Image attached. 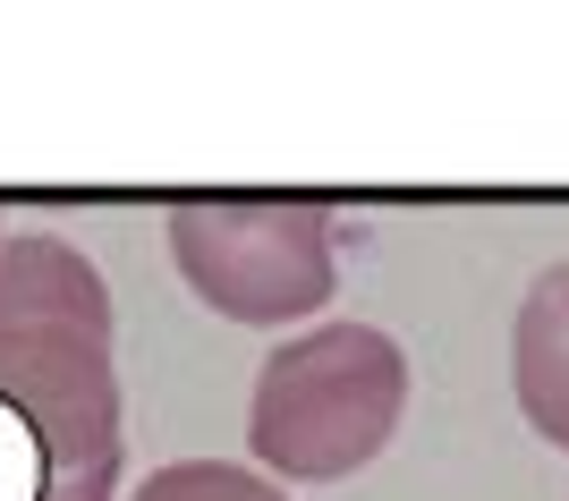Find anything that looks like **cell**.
<instances>
[{
  "instance_id": "1",
  "label": "cell",
  "mask_w": 569,
  "mask_h": 501,
  "mask_svg": "<svg viewBox=\"0 0 569 501\" xmlns=\"http://www.w3.org/2000/svg\"><path fill=\"white\" fill-rule=\"evenodd\" d=\"M0 408L43 459V501L119 493V365L111 281L51 230L0 239Z\"/></svg>"
},
{
  "instance_id": "2",
  "label": "cell",
  "mask_w": 569,
  "mask_h": 501,
  "mask_svg": "<svg viewBox=\"0 0 569 501\" xmlns=\"http://www.w3.org/2000/svg\"><path fill=\"white\" fill-rule=\"evenodd\" d=\"M408 417V358L375 323H323L281 340L247 400V451L263 477L340 484L400 433Z\"/></svg>"
},
{
  "instance_id": "3",
  "label": "cell",
  "mask_w": 569,
  "mask_h": 501,
  "mask_svg": "<svg viewBox=\"0 0 569 501\" xmlns=\"http://www.w3.org/2000/svg\"><path fill=\"white\" fill-rule=\"evenodd\" d=\"M179 281L247 332H289L332 298V204L323 196H188L170 204Z\"/></svg>"
},
{
  "instance_id": "4",
  "label": "cell",
  "mask_w": 569,
  "mask_h": 501,
  "mask_svg": "<svg viewBox=\"0 0 569 501\" xmlns=\"http://www.w3.org/2000/svg\"><path fill=\"white\" fill-rule=\"evenodd\" d=\"M510 391H519L527 425L552 451H569V263L536 272L510 314Z\"/></svg>"
},
{
  "instance_id": "5",
  "label": "cell",
  "mask_w": 569,
  "mask_h": 501,
  "mask_svg": "<svg viewBox=\"0 0 569 501\" xmlns=\"http://www.w3.org/2000/svg\"><path fill=\"white\" fill-rule=\"evenodd\" d=\"M128 501H289V484L256 477V468H230V459H170Z\"/></svg>"
},
{
  "instance_id": "6",
  "label": "cell",
  "mask_w": 569,
  "mask_h": 501,
  "mask_svg": "<svg viewBox=\"0 0 569 501\" xmlns=\"http://www.w3.org/2000/svg\"><path fill=\"white\" fill-rule=\"evenodd\" d=\"M0 501H43V459L9 408H0Z\"/></svg>"
},
{
  "instance_id": "7",
  "label": "cell",
  "mask_w": 569,
  "mask_h": 501,
  "mask_svg": "<svg viewBox=\"0 0 569 501\" xmlns=\"http://www.w3.org/2000/svg\"><path fill=\"white\" fill-rule=\"evenodd\" d=\"M0 239H9V230H0Z\"/></svg>"
}]
</instances>
